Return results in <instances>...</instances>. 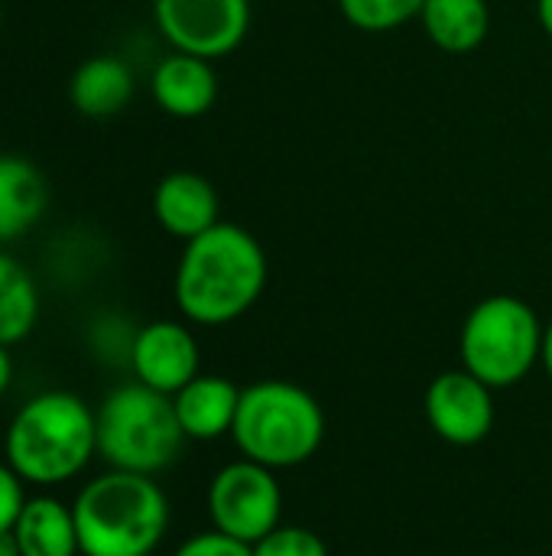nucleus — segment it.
Here are the masks:
<instances>
[{
	"label": "nucleus",
	"instance_id": "obj_1",
	"mask_svg": "<svg viewBox=\"0 0 552 556\" xmlns=\"http://www.w3.org/2000/svg\"><path fill=\"white\" fill-rule=\"evenodd\" d=\"M267 270L264 244L247 228L218 222L185 241L172 277V296L189 323L228 326L264 296Z\"/></svg>",
	"mask_w": 552,
	"mask_h": 556
},
{
	"label": "nucleus",
	"instance_id": "obj_2",
	"mask_svg": "<svg viewBox=\"0 0 552 556\" xmlns=\"http://www.w3.org/2000/svg\"><path fill=\"white\" fill-rule=\"evenodd\" d=\"M98 453V417L72 391H42L10 420L7 466L29 485H62L88 469Z\"/></svg>",
	"mask_w": 552,
	"mask_h": 556
},
{
	"label": "nucleus",
	"instance_id": "obj_3",
	"mask_svg": "<svg viewBox=\"0 0 552 556\" xmlns=\"http://www.w3.org/2000/svg\"><path fill=\"white\" fill-rule=\"evenodd\" d=\"M81 556H150L169 528V498L153 476L111 469L91 479L75 505Z\"/></svg>",
	"mask_w": 552,
	"mask_h": 556
},
{
	"label": "nucleus",
	"instance_id": "obj_4",
	"mask_svg": "<svg viewBox=\"0 0 552 556\" xmlns=\"http://www.w3.org/2000/svg\"><path fill=\"white\" fill-rule=\"evenodd\" d=\"M231 440L238 453L273 472L309 463L325 440L322 404L293 381H257L241 388Z\"/></svg>",
	"mask_w": 552,
	"mask_h": 556
},
{
	"label": "nucleus",
	"instance_id": "obj_5",
	"mask_svg": "<svg viewBox=\"0 0 552 556\" xmlns=\"http://www.w3.org/2000/svg\"><path fill=\"white\" fill-rule=\"evenodd\" d=\"M98 417V456L120 472L156 476L169 469L185 443L169 394H159L140 381L114 388Z\"/></svg>",
	"mask_w": 552,
	"mask_h": 556
},
{
	"label": "nucleus",
	"instance_id": "obj_6",
	"mask_svg": "<svg viewBox=\"0 0 552 556\" xmlns=\"http://www.w3.org/2000/svg\"><path fill=\"white\" fill-rule=\"evenodd\" d=\"M543 329L537 309L521 296H485L472 306L459 332L462 368L495 391L514 388L540 365Z\"/></svg>",
	"mask_w": 552,
	"mask_h": 556
},
{
	"label": "nucleus",
	"instance_id": "obj_7",
	"mask_svg": "<svg viewBox=\"0 0 552 556\" xmlns=\"http://www.w3.org/2000/svg\"><path fill=\"white\" fill-rule=\"evenodd\" d=\"M208 518L215 531L254 547L283 525V489L277 472L244 456L221 466L208 485Z\"/></svg>",
	"mask_w": 552,
	"mask_h": 556
},
{
	"label": "nucleus",
	"instance_id": "obj_8",
	"mask_svg": "<svg viewBox=\"0 0 552 556\" xmlns=\"http://www.w3.org/2000/svg\"><path fill=\"white\" fill-rule=\"evenodd\" d=\"M153 20L172 52L231 55L251 29V0H153Z\"/></svg>",
	"mask_w": 552,
	"mask_h": 556
},
{
	"label": "nucleus",
	"instance_id": "obj_9",
	"mask_svg": "<svg viewBox=\"0 0 552 556\" xmlns=\"http://www.w3.org/2000/svg\"><path fill=\"white\" fill-rule=\"evenodd\" d=\"M495 388L465 368L442 371L426 388V420L452 446H478L495 430Z\"/></svg>",
	"mask_w": 552,
	"mask_h": 556
},
{
	"label": "nucleus",
	"instance_id": "obj_10",
	"mask_svg": "<svg viewBox=\"0 0 552 556\" xmlns=\"http://www.w3.org/2000/svg\"><path fill=\"white\" fill-rule=\"evenodd\" d=\"M127 362L133 378L159 394H179L192 378H198V342L189 326L176 319H156L133 332Z\"/></svg>",
	"mask_w": 552,
	"mask_h": 556
},
{
	"label": "nucleus",
	"instance_id": "obj_11",
	"mask_svg": "<svg viewBox=\"0 0 552 556\" xmlns=\"http://www.w3.org/2000/svg\"><path fill=\"white\" fill-rule=\"evenodd\" d=\"M218 212H221V202H218L215 186L192 169H176L163 176L153 189V215L159 228L179 238L182 244L215 228L221 222Z\"/></svg>",
	"mask_w": 552,
	"mask_h": 556
},
{
	"label": "nucleus",
	"instance_id": "obj_12",
	"mask_svg": "<svg viewBox=\"0 0 552 556\" xmlns=\"http://www.w3.org/2000/svg\"><path fill=\"white\" fill-rule=\"evenodd\" d=\"M150 91L159 111L169 117H202L218 101V75L211 59L189 55V52H169L156 62L150 75Z\"/></svg>",
	"mask_w": 552,
	"mask_h": 556
},
{
	"label": "nucleus",
	"instance_id": "obj_13",
	"mask_svg": "<svg viewBox=\"0 0 552 556\" xmlns=\"http://www.w3.org/2000/svg\"><path fill=\"white\" fill-rule=\"evenodd\" d=\"M238 404H241V388L221 375H198L179 394H172V407L185 440H198V443L231 437Z\"/></svg>",
	"mask_w": 552,
	"mask_h": 556
},
{
	"label": "nucleus",
	"instance_id": "obj_14",
	"mask_svg": "<svg viewBox=\"0 0 552 556\" xmlns=\"http://www.w3.org/2000/svg\"><path fill=\"white\" fill-rule=\"evenodd\" d=\"M49 205L42 169L16 153H0V248L29 235Z\"/></svg>",
	"mask_w": 552,
	"mask_h": 556
},
{
	"label": "nucleus",
	"instance_id": "obj_15",
	"mask_svg": "<svg viewBox=\"0 0 552 556\" xmlns=\"http://www.w3.org/2000/svg\"><path fill=\"white\" fill-rule=\"evenodd\" d=\"M137 91L133 72L117 55H91L68 78V101L85 117H114L120 114Z\"/></svg>",
	"mask_w": 552,
	"mask_h": 556
},
{
	"label": "nucleus",
	"instance_id": "obj_16",
	"mask_svg": "<svg viewBox=\"0 0 552 556\" xmlns=\"http://www.w3.org/2000/svg\"><path fill=\"white\" fill-rule=\"evenodd\" d=\"M20 556H78V531L75 515L65 502L52 495L26 498L16 525H13Z\"/></svg>",
	"mask_w": 552,
	"mask_h": 556
},
{
	"label": "nucleus",
	"instance_id": "obj_17",
	"mask_svg": "<svg viewBox=\"0 0 552 556\" xmlns=\"http://www.w3.org/2000/svg\"><path fill=\"white\" fill-rule=\"evenodd\" d=\"M420 23L433 46L452 55H465L485 42L491 29V10L488 0H426Z\"/></svg>",
	"mask_w": 552,
	"mask_h": 556
},
{
	"label": "nucleus",
	"instance_id": "obj_18",
	"mask_svg": "<svg viewBox=\"0 0 552 556\" xmlns=\"http://www.w3.org/2000/svg\"><path fill=\"white\" fill-rule=\"evenodd\" d=\"M39 323V287L29 270L0 248V345L23 342Z\"/></svg>",
	"mask_w": 552,
	"mask_h": 556
},
{
	"label": "nucleus",
	"instance_id": "obj_19",
	"mask_svg": "<svg viewBox=\"0 0 552 556\" xmlns=\"http://www.w3.org/2000/svg\"><path fill=\"white\" fill-rule=\"evenodd\" d=\"M426 0H338L342 16L361 33H390L420 20Z\"/></svg>",
	"mask_w": 552,
	"mask_h": 556
},
{
	"label": "nucleus",
	"instance_id": "obj_20",
	"mask_svg": "<svg viewBox=\"0 0 552 556\" xmlns=\"http://www.w3.org/2000/svg\"><path fill=\"white\" fill-rule=\"evenodd\" d=\"M254 556H329V547L303 525H280L254 544Z\"/></svg>",
	"mask_w": 552,
	"mask_h": 556
},
{
	"label": "nucleus",
	"instance_id": "obj_21",
	"mask_svg": "<svg viewBox=\"0 0 552 556\" xmlns=\"http://www.w3.org/2000/svg\"><path fill=\"white\" fill-rule=\"evenodd\" d=\"M176 556H254V547L251 544H241V541H234V538H228V534H221V531H205V534H195V538H189Z\"/></svg>",
	"mask_w": 552,
	"mask_h": 556
},
{
	"label": "nucleus",
	"instance_id": "obj_22",
	"mask_svg": "<svg viewBox=\"0 0 552 556\" xmlns=\"http://www.w3.org/2000/svg\"><path fill=\"white\" fill-rule=\"evenodd\" d=\"M23 505H26L23 479L7 466V459H0V534H3V531H13V525H16Z\"/></svg>",
	"mask_w": 552,
	"mask_h": 556
},
{
	"label": "nucleus",
	"instance_id": "obj_23",
	"mask_svg": "<svg viewBox=\"0 0 552 556\" xmlns=\"http://www.w3.org/2000/svg\"><path fill=\"white\" fill-rule=\"evenodd\" d=\"M13 381V358H10V345H0V397L7 394Z\"/></svg>",
	"mask_w": 552,
	"mask_h": 556
},
{
	"label": "nucleus",
	"instance_id": "obj_24",
	"mask_svg": "<svg viewBox=\"0 0 552 556\" xmlns=\"http://www.w3.org/2000/svg\"><path fill=\"white\" fill-rule=\"evenodd\" d=\"M537 20H540L543 33L552 39V0H537Z\"/></svg>",
	"mask_w": 552,
	"mask_h": 556
},
{
	"label": "nucleus",
	"instance_id": "obj_25",
	"mask_svg": "<svg viewBox=\"0 0 552 556\" xmlns=\"http://www.w3.org/2000/svg\"><path fill=\"white\" fill-rule=\"evenodd\" d=\"M540 365L547 368V375H550L552 381V319L550 326L543 329V355H540Z\"/></svg>",
	"mask_w": 552,
	"mask_h": 556
},
{
	"label": "nucleus",
	"instance_id": "obj_26",
	"mask_svg": "<svg viewBox=\"0 0 552 556\" xmlns=\"http://www.w3.org/2000/svg\"><path fill=\"white\" fill-rule=\"evenodd\" d=\"M0 556H20V544H16V534L13 531H3L0 534Z\"/></svg>",
	"mask_w": 552,
	"mask_h": 556
},
{
	"label": "nucleus",
	"instance_id": "obj_27",
	"mask_svg": "<svg viewBox=\"0 0 552 556\" xmlns=\"http://www.w3.org/2000/svg\"><path fill=\"white\" fill-rule=\"evenodd\" d=\"M150 556H156V554H150Z\"/></svg>",
	"mask_w": 552,
	"mask_h": 556
}]
</instances>
